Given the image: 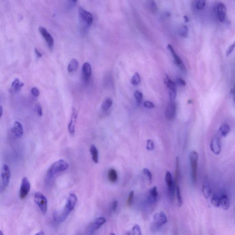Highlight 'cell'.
I'll return each instance as SVG.
<instances>
[{"label": "cell", "instance_id": "cell-1", "mask_svg": "<svg viewBox=\"0 0 235 235\" xmlns=\"http://www.w3.org/2000/svg\"><path fill=\"white\" fill-rule=\"evenodd\" d=\"M77 201V196L75 194H70L63 210L61 213H58L57 212L54 213L53 219L55 221L58 222H62L65 221L69 213L73 210Z\"/></svg>", "mask_w": 235, "mask_h": 235}, {"label": "cell", "instance_id": "cell-2", "mask_svg": "<svg viewBox=\"0 0 235 235\" xmlns=\"http://www.w3.org/2000/svg\"><path fill=\"white\" fill-rule=\"evenodd\" d=\"M68 168V164L65 160L60 159L51 165L46 175V181L48 184L50 183L54 176L57 173L66 170Z\"/></svg>", "mask_w": 235, "mask_h": 235}, {"label": "cell", "instance_id": "cell-3", "mask_svg": "<svg viewBox=\"0 0 235 235\" xmlns=\"http://www.w3.org/2000/svg\"><path fill=\"white\" fill-rule=\"evenodd\" d=\"M190 162L192 167V182L196 184L198 181V154L196 151H193L191 152L189 156Z\"/></svg>", "mask_w": 235, "mask_h": 235}, {"label": "cell", "instance_id": "cell-4", "mask_svg": "<svg viewBox=\"0 0 235 235\" xmlns=\"http://www.w3.org/2000/svg\"><path fill=\"white\" fill-rule=\"evenodd\" d=\"M168 221L166 214L162 212H159L155 214L153 217L152 228L154 230H158Z\"/></svg>", "mask_w": 235, "mask_h": 235}, {"label": "cell", "instance_id": "cell-5", "mask_svg": "<svg viewBox=\"0 0 235 235\" xmlns=\"http://www.w3.org/2000/svg\"><path fill=\"white\" fill-rule=\"evenodd\" d=\"M11 174L10 169L8 165L5 164L3 165L1 171V189L4 190L8 186L10 180Z\"/></svg>", "mask_w": 235, "mask_h": 235}, {"label": "cell", "instance_id": "cell-6", "mask_svg": "<svg viewBox=\"0 0 235 235\" xmlns=\"http://www.w3.org/2000/svg\"><path fill=\"white\" fill-rule=\"evenodd\" d=\"M34 201L39 207L42 213L45 214L48 209V199L46 197L40 192H36L34 196Z\"/></svg>", "mask_w": 235, "mask_h": 235}, {"label": "cell", "instance_id": "cell-7", "mask_svg": "<svg viewBox=\"0 0 235 235\" xmlns=\"http://www.w3.org/2000/svg\"><path fill=\"white\" fill-rule=\"evenodd\" d=\"M79 14L80 20L83 26H85V27L91 26L93 22L92 14L82 8H79Z\"/></svg>", "mask_w": 235, "mask_h": 235}, {"label": "cell", "instance_id": "cell-8", "mask_svg": "<svg viewBox=\"0 0 235 235\" xmlns=\"http://www.w3.org/2000/svg\"><path fill=\"white\" fill-rule=\"evenodd\" d=\"M165 180L167 187H168V192H169V197L171 199H174V195H175L176 188H175V184L173 182L172 175L169 171H167V172H166Z\"/></svg>", "mask_w": 235, "mask_h": 235}, {"label": "cell", "instance_id": "cell-9", "mask_svg": "<svg viewBox=\"0 0 235 235\" xmlns=\"http://www.w3.org/2000/svg\"><path fill=\"white\" fill-rule=\"evenodd\" d=\"M30 189V183L27 177H23L20 186L19 197L21 199H24L28 195Z\"/></svg>", "mask_w": 235, "mask_h": 235}, {"label": "cell", "instance_id": "cell-10", "mask_svg": "<svg viewBox=\"0 0 235 235\" xmlns=\"http://www.w3.org/2000/svg\"><path fill=\"white\" fill-rule=\"evenodd\" d=\"M39 32L41 33V35L43 37L45 41L48 44L49 48L51 50H52L53 48L54 44L53 38H52V37L51 34L49 33L47 29L42 26H40L39 27Z\"/></svg>", "mask_w": 235, "mask_h": 235}, {"label": "cell", "instance_id": "cell-11", "mask_svg": "<svg viewBox=\"0 0 235 235\" xmlns=\"http://www.w3.org/2000/svg\"><path fill=\"white\" fill-rule=\"evenodd\" d=\"M167 48H168V50L171 52V54H172V56L174 58V60H175V62L176 63V65L183 72H186V68L185 67V65H184L183 62L182 61V60L181 58L178 56V55L176 53L175 50H174V48H173L172 46L170 44H168V46H167Z\"/></svg>", "mask_w": 235, "mask_h": 235}, {"label": "cell", "instance_id": "cell-12", "mask_svg": "<svg viewBox=\"0 0 235 235\" xmlns=\"http://www.w3.org/2000/svg\"><path fill=\"white\" fill-rule=\"evenodd\" d=\"M106 221V219L103 217H99L95 220L88 228L89 234H92L95 231L99 229L105 223Z\"/></svg>", "mask_w": 235, "mask_h": 235}, {"label": "cell", "instance_id": "cell-13", "mask_svg": "<svg viewBox=\"0 0 235 235\" xmlns=\"http://www.w3.org/2000/svg\"><path fill=\"white\" fill-rule=\"evenodd\" d=\"M77 110L74 107L72 108V114H71L70 121L68 126V132L70 135H74L75 133V125H76V121H77Z\"/></svg>", "mask_w": 235, "mask_h": 235}, {"label": "cell", "instance_id": "cell-14", "mask_svg": "<svg viewBox=\"0 0 235 235\" xmlns=\"http://www.w3.org/2000/svg\"><path fill=\"white\" fill-rule=\"evenodd\" d=\"M158 196V192L157 188L155 186L151 189L149 191L148 197H147V201L148 203L151 205L154 204L157 201Z\"/></svg>", "mask_w": 235, "mask_h": 235}, {"label": "cell", "instance_id": "cell-15", "mask_svg": "<svg viewBox=\"0 0 235 235\" xmlns=\"http://www.w3.org/2000/svg\"><path fill=\"white\" fill-rule=\"evenodd\" d=\"M176 104L174 102H170L166 111V116L169 120H172L176 116Z\"/></svg>", "mask_w": 235, "mask_h": 235}, {"label": "cell", "instance_id": "cell-16", "mask_svg": "<svg viewBox=\"0 0 235 235\" xmlns=\"http://www.w3.org/2000/svg\"><path fill=\"white\" fill-rule=\"evenodd\" d=\"M210 148L214 154H220L221 151V143L218 137H215L212 139L210 143Z\"/></svg>", "mask_w": 235, "mask_h": 235}, {"label": "cell", "instance_id": "cell-17", "mask_svg": "<svg viewBox=\"0 0 235 235\" xmlns=\"http://www.w3.org/2000/svg\"><path fill=\"white\" fill-rule=\"evenodd\" d=\"M217 15L220 22H224L226 19L227 9L226 6L223 3L220 2L217 6Z\"/></svg>", "mask_w": 235, "mask_h": 235}, {"label": "cell", "instance_id": "cell-18", "mask_svg": "<svg viewBox=\"0 0 235 235\" xmlns=\"http://www.w3.org/2000/svg\"><path fill=\"white\" fill-rule=\"evenodd\" d=\"M82 76L86 81H88L92 74V68L90 63L86 62L83 64L82 67Z\"/></svg>", "mask_w": 235, "mask_h": 235}, {"label": "cell", "instance_id": "cell-19", "mask_svg": "<svg viewBox=\"0 0 235 235\" xmlns=\"http://www.w3.org/2000/svg\"><path fill=\"white\" fill-rule=\"evenodd\" d=\"M12 133L16 138H22L23 134V129L20 122L18 121L15 122L13 128H12Z\"/></svg>", "mask_w": 235, "mask_h": 235}, {"label": "cell", "instance_id": "cell-20", "mask_svg": "<svg viewBox=\"0 0 235 235\" xmlns=\"http://www.w3.org/2000/svg\"><path fill=\"white\" fill-rule=\"evenodd\" d=\"M24 86V84L22 82H20L18 79H15L11 85V87L10 89V92L12 93H15L20 91Z\"/></svg>", "mask_w": 235, "mask_h": 235}, {"label": "cell", "instance_id": "cell-21", "mask_svg": "<svg viewBox=\"0 0 235 235\" xmlns=\"http://www.w3.org/2000/svg\"><path fill=\"white\" fill-rule=\"evenodd\" d=\"M220 206L224 210H228L230 206V201L227 195L223 194L220 196Z\"/></svg>", "mask_w": 235, "mask_h": 235}, {"label": "cell", "instance_id": "cell-22", "mask_svg": "<svg viewBox=\"0 0 235 235\" xmlns=\"http://www.w3.org/2000/svg\"><path fill=\"white\" fill-rule=\"evenodd\" d=\"M78 68V61L76 59L73 58L69 62L68 67V71L69 73H73L77 70Z\"/></svg>", "mask_w": 235, "mask_h": 235}, {"label": "cell", "instance_id": "cell-23", "mask_svg": "<svg viewBox=\"0 0 235 235\" xmlns=\"http://www.w3.org/2000/svg\"><path fill=\"white\" fill-rule=\"evenodd\" d=\"M112 102H113V101L111 98H106L103 101L102 105V109L104 111H107L108 109H110V108L112 106Z\"/></svg>", "mask_w": 235, "mask_h": 235}, {"label": "cell", "instance_id": "cell-24", "mask_svg": "<svg viewBox=\"0 0 235 235\" xmlns=\"http://www.w3.org/2000/svg\"><path fill=\"white\" fill-rule=\"evenodd\" d=\"M231 131L230 126L227 123L223 124L219 128V132L222 137H226Z\"/></svg>", "mask_w": 235, "mask_h": 235}, {"label": "cell", "instance_id": "cell-25", "mask_svg": "<svg viewBox=\"0 0 235 235\" xmlns=\"http://www.w3.org/2000/svg\"><path fill=\"white\" fill-rule=\"evenodd\" d=\"M147 8L152 13H155L157 11V6L154 0H147Z\"/></svg>", "mask_w": 235, "mask_h": 235}, {"label": "cell", "instance_id": "cell-26", "mask_svg": "<svg viewBox=\"0 0 235 235\" xmlns=\"http://www.w3.org/2000/svg\"><path fill=\"white\" fill-rule=\"evenodd\" d=\"M90 152L92 156V158L94 162L97 163L98 162V152L97 148L94 145H92L90 148Z\"/></svg>", "mask_w": 235, "mask_h": 235}, {"label": "cell", "instance_id": "cell-27", "mask_svg": "<svg viewBox=\"0 0 235 235\" xmlns=\"http://www.w3.org/2000/svg\"><path fill=\"white\" fill-rule=\"evenodd\" d=\"M108 179L111 182L114 183L117 181L118 174L117 171L113 169H110L108 172Z\"/></svg>", "mask_w": 235, "mask_h": 235}, {"label": "cell", "instance_id": "cell-28", "mask_svg": "<svg viewBox=\"0 0 235 235\" xmlns=\"http://www.w3.org/2000/svg\"><path fill=\"white\" fill-rule=\"evenodd\" d=\"M176 193V197H177L178 204L179 207H181L183 204L182 198V194H181V189H180L179 185L175 187Z\"/></svg>", "mask_w": 235, "mask_h": 235}, {"label": "cell", "instance_id": "cell-29", "mask_svg": "<svg viewBox=\"0 0 235 235\" xmlns=\"http://www.w3.org/2000/svg\"><path fill=\"white\" fill-rule=\"evenodd\" d=\"M142 173L146 179L148 181L149 184H151L152 180V176L150 171L147 168H145V169H143Z\"/></svg>", "mask_w": 235, "mask_h": 235}, {"label": "cell", "instance_id": "cell-30", "mask_svg": "<svg viewBox=\"0 0 235 235\" xmlns=\"http://www.w3.org/2000/svg\"><path fill=\"white\" fill-rule=\"evenodd\" d=\"M169 98H170V102H174L176 98V86H172L169 88Z\"/></svg>", "mask_w": 235, "mask_h": 235}, {"label": "cell", "instance_id": "cell-31", "mask_svg": "<svg viewBox=\"0 0 235 235\" xmlns=\"http://www.w3.org/2000/svg\"><path fill=\"white\" fill-rule=\"evenodd\" d=\"M140 81H141V77H140V74L136 72L132 76L131 81V83L134 86H137L139 84Z\"/></svg>", "mask_w": 235, "mask_h": 235}, {"label": "cell", "instance_id": "cell-32", "mask_svg": "<svg viewBox=\"0 0 235 235\" xmlns=\"http://www.w3.org/2000/svg\"><path fill=\"white\" fill-rule=\"evenodd\" d=\"M211 203L213 206L215 207H219L220 206V196H219L217 195H214L211 198Z\"/></svg>", "mask_w": 235, "mask_h": 235}, {"label": "cell", "instance_id": "cell-33", "mask_svg": "<svg viewBox=\"0 0 235 235\" xmlns=\"http://www.w3.org/2000/svg\"><path fill=\"white\" fill-rule=\"evenodd\" d=\"M129 235H141L142 234L141 228L139 225H135L132 228V231L130 232Z\"/></svg>", "mask_w": 235, "mask_h": 235}, {"label": "cell", "instance_id": "cell-34", "mask_svg": "<svg viewBox=\"0 0 235 235\" xmlns=\"http://www.w3.org/2000/svg\"><path fill=\"white\" fill-rule=\"evenodd\" d=\"M202 192L205 198L208 199L210 198L211 194V191L210 188L207 185L203 186L202 189Z\"/></svg>", "mask_w": 235, "mask_h": 235}, {"label": "cell", "instance_id": "cell-35", "mask_svg": "<svg viewBox=\"0 0 235 235\" xmlns=\"http://www.w3.org/2000/svg\"><path fill=\"white\" fill-rule=\"evenodd\" d=\"M179 34L181 37L183 38L188 37V28L186 25L182 26L179 30Z\"/></svg>", "mask_w": 235, "mask_h": 235}, {"label": "cell", "instance_id": "cell-36", "mask_svg": "<svg viewBox=\"0 0 235 235\" xmlns=\"http://www.w3.org/2000/svg\"><path fill=\"white\" fill-rule=\"evenodd\" d=\"M164 83L168 88L176 85L174 82L171 81L169 76L166 74H165V76H164Z\"/></svg>", "mask_w": 235, "mask_h": 235}, {"label": "cell", "instance_id": "cell-37", "mask_svg": "<svg viewBox=\"0 0 235 235\" xmlns=\"http://www.w3.org/2000/svg\"><path fill=\"white\" fill-rule=\"evenodd\" d=\"M134 95L135 98L137 100V101L138 103H141L142 100V93L141 92H140V91L137 90V91L134 92Z\"/></svg>", "mask_w": 235, "mask_h": 235}, {"label": "cell", "instance_id": "cell-38", "mask_svg": "<svg viewBox=\"0 0 235 235\" xmlns=\"http://www.w3.org/2000/svg\"><path fill=\"white\" fill-rule=\"evenodd\" d=\"M206 0H197L196 3V7L199 10H202L205 8Z\"/></svg>", "mask_w": 235, "mask_h": 235}, {"label": "cell", "instance_id": "cell-39", "mask_svg": "<svg viewBox=\"0 0 235 235\" xmlns=\"http://www.w3.org/2000/svg\"><path fill=\"white\" fill-rule=\"evenodd\" d=\"M155 145L154 142L152 140H148L147 141V148L148 150L151 151L154 149Z\"/></svg>", "mask_w": 235, "mask_h": 235}, {"label": "cell", "instance_id": "cell-40", "mask_svg": "<svg viewBox=\"0 0 235 235\" xmlns=\"http://www.w3.org/2000/svg\"><path fill=\"white\" fill-rule=\"evenodd\" d=\"M134 191H132V192H130L129 197H128V199H127V203H126L127 205L130 206L132 204V200H133V197H134Z\"/></svg>", "mask_w": 235, "mask_h": 235}, {"label": "cell", "instance_id": "cell-41", "mask_svg": "<svg viewBox=\"0 0 235 235\" xmlns=\"http://www.w3.org/2000/svg\"><path fill=\"white\" fill-rule=\"evenodd\" d=\"M143 105L145 107L148 108H153L155 107L154 104L148 101L145 102Z\"/></svg>", "mask_w": 235, "mask_h": 235}, {"label": "cell", "instance_id": "cell-42", "mask_svg": "<svg viewBox=\"0 0 235 235\" xmlns=\"http://www.w3.org/2000/svg\"><path fill=\"white\" fill-rule=\"evenodd\" d=\"M31 92L34 97H38L40 95V92L39 90L36 88H32L31 90Z\"/></svg>", "mask_w": 235, "mask_h": 235}, {"label": "cell", "instance_id": "cell-43", "mask_svg": "<svg viewBox=\"0 0 235 235\" xmlns=\"http://www.w3.org/2000/svg\"><path fill=\"white\" fill-rule=\"evenodd\" d=\"M37 110L38 116H40V117L42 116L43 114L42 109V107H41V106L40 104L37 105Z\"/></svg>", "mask_w": 235, "mask_h": 235}, {"label": "cell", "instance_id": "cell-44", "mask_svg": "<svg viewBox=\"0 0 235 235\" xmlns=\"http://www.w3.org/2000/svg\"><path fill=\"white\" fill-rule=\"evenodd\" d=\"M234 48L235 44H232V45L230 46L227 52V56H229L232 53V52H233L234 49Z\"/></svg>", "mask_w": 235, "mask_h": 235}, {"label": "cell", "instance_id": "cell-45", "mask_svg": "<svg viewBox=\"0 0 235 235\" xmlns=\"http://www.w3.org/2000/svg\"><path fill=\"white\" fill-rule=\"evenodd\" d=\"M177 83L179 85H181L182 86H186V82L183 79H181V78H178L177 80Z\"/></svg>", "mask_w": 235, "mask_h": 235}, {"label": "cell", "instance_id": "cell-46", "mask_svg": "<svg viewBox=\"0 0 235 235\" xmlns=\"http://www.w3.org/2000/svg\"><path fill=\"white\" fill-rule=\"evenodd\" d=\"M118 203V202L117 201H114L112 202V210L113 211H115L116 210V209H117Z\"/></svg>", "mask_w": 235, "mask_h": 235}, {"label": "cell", "instance_id": "cell-47", "mask_svg": "<svg viewBox=\"0 0 235 235\" xmlns=\"http://www.w3.org/2000/svg\"><path fill=\"white\" fill-rule=\"evenodd\" d=\"M35 52H36V55H37V56L38 57H42V54L41 53V52H40V51H39L37 49V48L35 49Z\"/></svg>", "mask_w": 235, "mask_h": 235}, {"label": "cell", "instance_id": "cell-48", "mask_svg": "<svg viewBox=\"0 0 235 235\" xmlns=\"http://www.w3.org/2000/svg\"><path fill=\"white\" fill-rule=\"evenodd\" d=\"M3 114V107L2 106L0 105V119L2 116Z\"/></svg>", "mask_w": 235, "mask_h": 235}, {"label": "cell", "instance_id": "cell-49", "mask_svg": "<svg viewBox=\"0 0 235 235\" xmlns=\"http://www.w3.org/2000/svg\"><path fill=\"white\" fill-rule=\"evenodd\" d=\"M70 2H72L73 3H77V0H68Z\"/></svg>", "mask_w": 235, "mask_h": 235}, {"label": "cell", "instance_id": "cell-50", "mask_svg": "<svg viewBox=\"0 0 235 235\" xmlns=\"http://www.w3.org/2000/svg\"><path fill=\"white\" fill-rule=\"evenodd\" d=\"M184 18H185V20L186 22H187L188 21V18L187 17V16H184Z\"/></svg>", "mask_w": 235, "mask_h": 235}, {"label": "cell", "instance_id": "cell-51", "mask_svg": "<svg viewBox=\"0 0 235 235\" xmlns=\"http://www.w3.org/2000/svg\"><path fill=\"white\" fill-rule=\"evenodd\" d=\"M37 235H44V233L43 232H40L38 233H37Z\"/></svg>", "mask_w": 235, "mask_h": 235}, {"label": "cell", "instance_id": "cell-52", "mask_svg": "<svg viewBox=\"0 0 235 235\" xmlns=\"http://www.w3.org/2000/svg\"><path fill=\"white\" fill-rule=\"evenodd\" d=\"M3 233L2 232V231H0V235H3Z\"/></svg>", "mask_w": 235, "mask_h": 235}]
</instances>
